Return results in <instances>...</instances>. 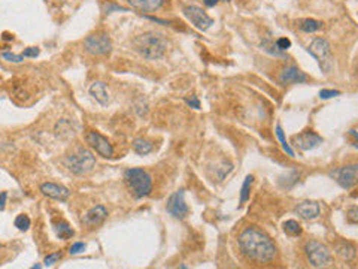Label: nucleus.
<instances>
[{"instance_id": "9b49d317", "label": "nucleus", "mask_w": 358, "mask_h": 269, "mask_svg": "<svg viewBox=\"0 0 358 269\" xmlns=\"http://www.w3.org/2000/svg\"><path fill=\"white\" fill-rule=\"evenodd\" d=\"M336 181L343 189H352L358 184V165H346L336 171Z\"/></svg>"}, {"instance_id": "4be33fe9", "label": "nucleus", "mask_w": 358, "mask_h": 269, "mask_svg": "<svg viewBox=\"0 0 358 269\" xmlns=\"http://www.w3.org/2000/svg\"><path fill=\"white\" fill-rule=\"evenodd\" d=\"M284 230L289 236H300L302 235V226L296 220H286L284 223Z\"/></svg>"}, {"instance_id": "a878e982", "label": "nucleus", "mask_w": 358, "mask_h": 269, "mask_svg": "<svg viewBox=\"0 0 358 269\" xmlns=\"http://www.w3.org/2000/svg\"><path fill=\"white\" fill-rule=\"evenodd\" d=\"M14 224H15V227H18L20 230H27L28 227H30V224H31V221H30V219L25 216V214H20V216H17V219H15V221H14Z\"/></svg>"}, {"instance_id": "f257e3e1", "label": "nucleus", "mask_w": 358, "mask_h": 269, "mask_svg": "<svg viewBox=\"0 0 358 269\" xmlns=\"http://www.w3.org/2000/svg\"><path fill=\"white\" fill-rule=\"evenodd\" d=\"M239 248L242 254L255 263H269L276 257V245L258 227L249 226L239 235Z\"/></svg>"}, {"instance_id": "393cba45", "label": "nucleus", "mask_w": 358, "mask_h": 269, "mask_svg": "<svg viewBox=\"0 0 358 269\" xmlns=\"http://www.w3.org/2000/svg\"><path fill=\"white\" fill-rule=\"evenodd\" d=\"M276 136H278V139L281 141V144H282V148L285 150L286 153H288V156H291V157H294V151L289 148V145H288V142H286L285 136H284V130H282V127L278 124L276 126Z\"/></svg>"}, {"instance_id": "b1692460", "label": "nucleus", "mask_w": 358, "mask_h": 269, "mask_svg": "<svg viewBox=\"0 0 358 269\" xmlns=\"http://www.w3.org/2000/svg\"><path fill=\"white\" fill-rule=\"evenodd\" d=\"M133 150L138 153V154H148V153H151L152 151V144L151 142H148V141H145V139H136L135 142H133Z\"/></svg>"}, {"instance_id": "6e6552de", "label": "nucleus", "mask_w": 358, "mask_h": 269, "mask_svg": "<svg viewBox=\"0 0 358 269\" xmlns=\"http://www.w3.org/2000/svg\"><path fill=\"white\" fill-rule=\"evenodd\" d=\"M85 141H87V144L93 148V150H95V153L100 154L102 157L111 159V157L114 156V148L111 145V142H109L103 135H100L99 132H95V130L87 132Z\"/></svg>"}, {"instance_id": "e433bc0d", "label": "nucleus", "mask_w": 358, "mask_h": 269, "mask_svg": "<svg viewBox=\"0 0 358 269\" xmlns=\"http://www.w3.org/2000/svg\"><path fill=\"white\" fill-rule=\"evenodd\" d=\"M203 3H205L208 8H214L215 5L218 3V0H203Z\"/></svg>"}, {"instance_id": "473e14b6", "label": "nucleus", "mask_w": 358, "mask_h": 269, "mask_svg": "<svg viewBox=\"0 0 358 269\" xmlns=\"http://www.w3.org/2000/svg\"><path fill=\"white\" fill-rule=\"evenodd\" d=\"M24 57H38L39 55V48L36 47H28L23 51Z\"/></svg>"}, {"instance_id": "20e7f679", "label": "nucleus", "mask_w": 358, "mask_h": 269, "mask_svg": "<svg viewBox=\"0 0 358 269\" xmlns=\"http://www.w3.org/2000/svg\"><path fill=\"white\" fill-rule=\"evenodd\" d=\"M308 51L313 55V58L319 63V68L322 69V72H326V74L332 72V69H333V54H332V47H330L327 39L315 38L310 42Z\"/></svg>"}, {"instance_id": "bb28decb", "label": "nucleus", "mask_w": 358, "mask_h": 269, "mask_svg": "<svg viewBox=\"0 0 358 269\" xmlns=\"http://www.w3.org/2000/svg\"><path fill=\"white\" fill-rule=\"evenodd\" d=\"M2 57H3V60L12 62V63H21L24 60L23 54H21V55H17V54H12V52H6V51L2 54Z\"/></svg>"}, {"instance_id": "2eb2a0df", "label": "nucleus", "mask_w": 358, "mask_h": 269, "mask_svg": "<svg viewBox=\"0 0 358 269\" xmlns=\"http://www.w3.org/2000/svg\"><path fill=\"white\" fill-rule=\"evenodd\" d=\"M108 217V211L103 205H95L94 208H91L84 217H82V223L85 227L88 229H94L97 226H100L103 221L106 220Z\"/></svg>"}, {"instance_id": "c85d7f7f", "label": "nucleus", "mask_w": 358, "mask_h": 269, "mask_svg": "<svg viewBox=\"0 0 358 269\" xmlns=\"http://www.w3.org/2000/svg\"><path fill=\"white\" fill-rule=\"evenodd\" d=\"M276 47H278V49L279 51H286V49L291 47V41L289 39H286V38H279L278 41H276Z\"/></svg>"}, {"instance_id": "39448f33", "label": "nucleus", "mask_w": 358, "mask_h": 269, "mask_svg": "<svg viewBox=\"0 0 358 269\" xmlns=\"http://www.w3.org/2000/svg\"><path fill=\"white\" fill-rule=\"evenodd\" d=\"M64 165L72 173L84 175L94 168L95 159L88 150H78L76 153H73L64 159Z\"/></svg>"}, {"instance_id": "72a5a7b5", "label": "nucleus", "mask_w": 358, "mask_h": 269, "mask_svg": "<svg viewBox=\"0 0 358 269\" xmlns=\"http://www.w3.org/2000/svg\"><path fill=\"white\" fill-rule=\"evenodd\" d=\"M185 102H187V105H190L191 108H196V109H199V108H200V100L196 98V96L185 98Z\"/></svg>"}, {"instance_id": "f704fd0d", "label": "nucleus", "mask_w": 358, "mask_h": 269, "mask_svg": "<svg viewBox=\"0 0 358 269\" xmlns=\"http://www.w3.org/2000/svg\"><path fill=\"white\" fill-rule=\"evenodd\" d=\"M349 136H351V138L354 139V142H355L354 145H355V147L358 148V132H357V130H349Z\"/></svg>"}, {"instance_id": "aec40b11", "label": "nucleus", "mask_w": 358, "mask_h": 269, "mask_svg": "<svg viewBox=\"0 0 358 269\" xmlns=\"http://www.w3.org/2000/svg\"><path fill=\"white\" fill-rule=\"evenodd\" d=\"M54 229H55L57 236H58V238H61V240H69V238H72V236L75 235L73 229H72L71 226H69L66 221H63V220L54 223Z\"/></svg>"}, {"instance_id": "c756f323", "label": "nucleus", "mask_w": 358, "mask_h": 269, "mask_svg": "<svg viewBox=\"0 0 358 269\" xmlns=\"http://www.w3.org/2000/svg\"><path fill=\"white\" fill-rule=\"evenodd\" d=\"M61 256H63L61 253H52V254L47 256V257H45V262H44V263H45V266H51V265H54L58 259H61Z\"/></svg>"}, {"instance_id": "c9c22d12", "label": "nucleus", "mask_w": 358, "mask_h": 269, "mask_svg": "<svg viewBox=\"0 0 358 269\" xmlns=\"http://www.w3.org/2000/svg\"><path fill=\"white\" fill-rule=\"evenodd\" d=\"M6 196H8L6 195V192L2 193V202H0V210H2V211L5 210V205H6Z\"/></svg>"}, {"instance_id": "5701e85b", "label": "nucleus", "mask_w": 358, "mask_h": 269, "mask_svg": "<svg viewBox=\"0 0 358 269\" xmlns=\"http://www.w3.org/2000/svg\"><path fill=\"white\" fill-rule=\"evenodd\" d=\"M324 27V24L321 21H316V20H312V18H308V20H303L302 24H300V28L306 33H313V32H318Z\"/></svg>"}, {"instance_id": "dca6fc26", "label": "nucleus", "mask_w": 358, "mask_h": 269, "mask_svg": "<svg viewBox=\"0 0 358 269\" xmlns=\"http://www.w3.org/2000/svg\"><path fill=\"white\" fill-rule=\"evenodd\" d=\"M41 192L51 199H55V200H66L71 196V192L66 187H63L60 184H54V183H44L41 186Z\"/></svg>"}, {"instance_id": "423d86ee", "label": "nucleus", "mask_w": 358, "mask_h": 269, "mask_svg": "<svg viewBox=\"0 0 358 269\" xmlns=\"http://www.w3.org/2000/svg\"><path fill=\"white\" fill-rule=\"evenodd\" d=\"M305 253H306L308 260L313 268H326V266H330L333 262L330 250L315 240H310L306 243Z\"/></svg>"}, {"instance_id": "412c9836", "label": "nucleus", "mask_w": 358, "mask_h": 269, "mask_svg": "<svg viewBox=\"0 0 358 269\" xmlns=\"http://www.w3.org/2000/svg\"><path fill=\"white\" fill-rule=\"evenodd\" d=\"M254 183V176L252 175H248L242 184V189H240V205L246 203L248 199H249V195H251V186Z\"/></svg>"}, {"instance_id": "1a4fd4ad", "label": "nucleus", "mask_w": 358, "mask_h": 269, "mask_svg": "<svg viewBox=\"0 0 358 269\" xmlns=\"http://www.w3.org/2000/svg\"><path fill=\"white\" fill-rule=\"evenodd\" d=\"M184 15L188 18V21H191V24L194 25L196 28L199 30H208L211 25L214 24V20L199 6L196 5H191V6H187L184 8Z\"/></svg>"}, {"instance_id": "0eeeda50", "label": "nucleus", "mask_w": 358, "mask_h": 269, "mask_svg": "<svg viewBox=\"0 0 358 269\" xmlns=\"http://www.w3.org/2000/svg\"><path fill=\"white\" fill-rule=\"evenodd\" d=\"M84 48L93 55H106L112 51V42L106 33H94L85 38Z\"/></svg>"}, {"instance_id": "9d476101", "label": "nucleus", "mask_w": 358, "mask_h": 269, "mask_svg": "<svg viewBox=\"0 0 358 269\" xmlns=\"http://www.w3.org/2000/svg\"><path fill=\"white\" fill-rule=\"evenodd\" d=\"M167 213L175 217V219H185L190 213L185 199H184V192H175L173 195L169 197L167 200Z\"/></svg>"}, {"instance_id": "4468645a", "label": "nucleus", "mask_w": 358, "mask_h": 269, "mask_svg": "<svg viewBox=\"0 0 358 269\" xmlns=\"http://www.w3.org/2000/svg\"><path fill=\"white\" fill-rule=\"evenodd\" d=\"M294 213L303 219V220H315L319 217L321 214V208H319V203L318 202H313V200H305L302 203H299L296 208H294Z\"/></svg>"}, {"instance_id": "2f4dec72", "label": "nucleus", "mask_w": 358, "mask_h": 269, "mask_svg": "<svg viewBox=\"0 0 358 269\" xmlns=\"http://www.w3.org/2000/svg\"><path fill=\"white\" fill-rule=\"evenodd\" d=\"M84 250H85V244H84V243H75V244L71 247L69 253H71V254H79V253H82Z\"/></svg>"}, {"instance_id": "7ed1b4c3", "label": "nucleus", "mask_w": 358, "mask_h": 269, "mask_svg": "<svg viewBox=\"0 0 358 269\" xmlns=\"http://www.w3.org/2000/svg\"><path fill=\"white\" fill-rule=\"evenodd\" d=\"M125 184L132 195L138 199L148 196L152 192V178L142 168H130L124 173Z\"/></svg>"}, {"instance_id": "7c9ffc66", "label": "nucleus", "mask_w": 358, "mask_h": 269, "mask_svg": "<svg viewBox=\"0 0 358 269\" xmlns=\"http://www.w3.org/2000/svg\"><path fill=\"white\" fill-rule=\"evenodd\" d=\"M348 220L351 221V223L358 224V206L349 208V211H348Z\"/></svg>"}, {"instance_id": "f3484780", "label": "nucleus", "mask_w": 358, "mask_h": 269, "mask_svg": "<svg viewBox=\"0 0 358 269\" xmlns=\"http://www.w3.org/2000/svg\"><path fill=\"white\" fill-rule=\"evenodd\" d=\"M128 3L141 12H154L165 5V0H128Z\"/></svg>"}, {"instance_id": "f8f14e48", "label": "nucleus", "mask_w": 358, "mask_h": 269, "mask_svg": "<svg viewBox=\"0 0 358 269\" xmlns=\"http://www.w3.org/2000/svg\"><path fill=\"white\" fill-rule=\"evenodd\" d=\"M292 144L302 151H309L318 147L319 144H322V138L312 130H306L300 135H296L292 138Z\"/></svg>"}, {"instance_id": "6ab92c4d", "label": "nucleus", "mask_w": 358, "mask_h": 269, "mask_svg": "<svg viewBox=\"0 0 358 269\" xmlns=\"http://www.w3.org/2000/svg\"><path fill=\"white\" fill-rule=\"evenodd\" d=\"M90 95L93 96V99H94L95 102H99L100 105H108V102H109V93H108V90H106V85L103 84V82H94V84H91V87H90Z\"/></svg>"}, {"instance_id": "ddd939ff", "label": "nucleus", "mask_w": 358, "mask_h": 269, "mask_svg": "<svg viewBox=\"0 0 358 269\" xmlns=\"http://www.w3.org/2000/svg\"><path fill=\"white\" fill-rule=\"evenodd\" d=\"M309 81V76L302 72L297 66H286L281 71L279 74V82L282 85H291V84H303V82H308Z\"/></svg>"}, {"instance_id": "f03ea898", "label": "nucleus", "mask_w": 358, "mask_h": 269, "mask_svg": "<svg viewBox=\"0 0 358 269\" xmlns=\"http://www.w3.org/2000/svg\"><path fill=\"white\" fill-rule=\"evenodd\" d=\"M136 52H139L146 60H158L165 55L167 41L155 32H146L136 36L132 42Z\"/></svg>"}, {"instance_id": "cd10ccee", "label": "nucleus", "mask_w": 358, "mask_h": 269, "mask_svg": "<svg viewBox=\"0 0 358 269\" xmlns=\"http://www.w3.org/2000/svg\"><path fill=\"white\" fill-rule=\"evenodd\" d=\"M336 96H340V92H339V90H327V88H324V90L319 92V98L324 99V100L336 98Z\"/></svg>"}, {"instance_id": "a211bd4d", "label": "nucleus", "mask_w": 358, "mask_h": 269, "mask_svg": "<svg viewBox=\"0 0 358 269\" xmlns=\"http://www.w3.org/2000/svg\"><path fill=\"white\" fill-rule=\"evenodd\" d=\"M334 251L336 254L342 259V260H352L355 257V247L351 244V243H346V241H339L334 245Z\"/></svg>"}, {"instance_id": "4c0bfd02", "label": "nucleus", "mask_w": 358, "mask_h": 269, "mask_svg": "<svg viewBox=\"0 0 358 269\" xmlns=\"http://www.w3.org/2000/svg\"><path fill=\"white\" fill-rule=\"evenodd\" d=\"M3 39H6V41H9V39H14V36H11L9 33H3Z\"/></svg>"}]
</instances>
